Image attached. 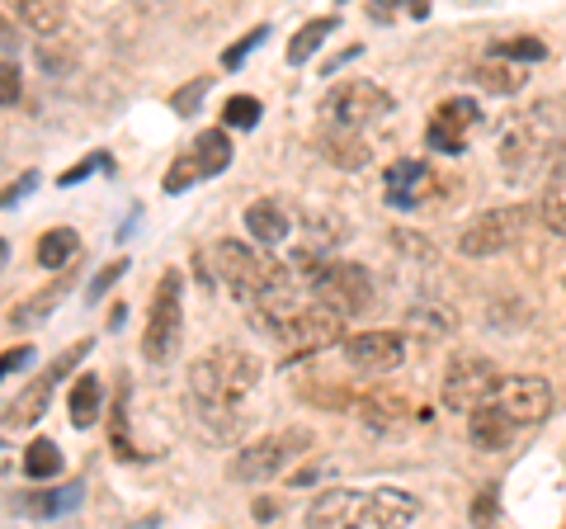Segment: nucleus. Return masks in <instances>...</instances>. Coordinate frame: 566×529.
Wrapping results in <instances>:
<instances>
[{"label":"nucleus","mask_w":566,"mask_h":529,"mask_svg":"<svg viewBox=\"0 0 566 529\" xmlns=\"http://www.w3.org/2000/svg\"><path fill=\"white\" fill-rule=\"evenodd\" d=\"M62 473V449L57 439H33V445L24 449V478L43 483V478H57Z\"/></svg>","instance_id":"nucleus-33"},{"label":"nucleus","mask_w":566,"mask_h":529,"mask_svg":"<svg viewBox=\"0 0 566 529\" xmlns=\"http://www.w3.org/2000/svg\"><path fill=\"white\" fill-rule=\"evenodd\" d=\"M33 185H39V175H33V170H29V175H24V180H14V185H10L6 194H0V208H10L14 199H24V194H29Z\"/></svg>","instance_id":"nucleus-41"},{"label":"nucleus","mask_w":566,"mask_h":529,"mask_svg":"<svg viewBox=\"0 0 566 529\" xmlns=\"http://www.w3.org/2000/svg\"><path fill=\"white\" fill-rule=\"evenodd\" d=\"M392 110H397V100L374 81H340V85H331L322 100V114L331 118V128H340V133L374 128V123H382Z\"/></svg>","instance_id":"nucleus-6"},{"label":"nucleus","mask_w":566,"mask_h":529,"mask_svg":"<svg viewBox=\"0 0 566 529\" xmlns=\"http://www.w3.org/2000/svg\"><path fill=\"white\" fill-rule=\"evenodd\" d=\"M185 341V274L166 270L156 279V293L147 303V326H142V355L151 364H166L180 355Z\"/></svg>","instance_id":"nucleus-4"},{"label":"nucleus","mask_w":566,"mask_h":529,"mask_svg":"<svg viewBox=\"0 0 566 529\" xmlns=\"http://www.w3.org/2000/svg\"><path fill=\"white\" fill-rule=\"evenodd\" d=\"M227 166H232V137H227L222 128H208L175 156V166L166 170L161 185H166V194H185L189 185L212 180V175H222Z\"/></svg>","instance_id":"nucleus-11"},{"label":"nucleus","mask_w":566,"mask_h":529,"mask_svg":"<svg viewBox=\"0 0 566 529\" xmlns=\"http://www.w3.org/2000/svg\"><path fill=\"white\" fill-rule=\"evenodd\" d=\"M71 284H76V270H62V274L52 279V284H48L43 293H33L24 308H14V312H10V322H14V326H39L43 317H48V312L66 298V289H71Z\"/></svg>","instance_id":"nucleus-22"},{"label":"nucleus","mask_w":566,"mask_h":529,"mask_svg":"<svg viewBox=\"0 0 566 529\" xmlns=\"http://www.w3.org/2000/svg\"><path fill=\"white\" fill-rule=\"evenodd\" d=\"M528 227V208L524 204H510V208H486V214H476L463 237H458V251L468 260H486V256H501L510 251Z\"/></svg>","instance_id":"nucleus-10"},{"label":"nucleus","mask_w":566,"mask_h":529,"mask_svg":"<svg viewBox=\"0 0 566 529\" xmlns=\"http://www.w3.org/2000/svg\"><path fill=\"white\" fill-rule=\"evenodd\" d=\"M420 516V501L401 487H374L359 497L354 510V529H411Z\"/></svg>","instance_id":"nucleus-14"},{"label":"nucleus","mask_w":566,"mask_h":529,"mask_svg":"<svg viewBox=\"0 0 566 529\" xmlns=\"http://www.w3.org/2000/svg\"><path fill=\"white\" fill-rule=\"evenodd\" d=\"M491 510H495V487L482 491V506H476V525H486V520H491Z\"/></svg>","instance_id":"nucleus-43"},{"label":"nucleus","mask_w":566,"mask_h":529,"mask_svg":"<svg viewBox=\"0 0 566 529\" xmlns=\"http://www.w3.org/2000/svg\"><path fill=\"white\" fill-rule=\"evenodd\" d=\"M199 91H208V81H193L185 95H175V104H180V110H193V100H199Z\"/></svg>","instance_id":"nucleus-44"},{"label":"nucleus","mask_w":566,"mask_h":529,"mask_svg":"<svg viewBox=\"0 0 566 529\" xmlns=\"http://www.w3.org/2000/svg\"><path fill=\"white\" fill-rule=\"evenodd\" d=\"M20 24H29L33 33H57L62 24H66V6H57V0H20Z\"/></svg>","instance_id":"nucleus-32"},{"label":"nucleus","mask_w":566,"mask_h":529,"mask_svg":"<svg viewBox=\"0 0 566 529\" xmlns=\"http://www.w3.org/2000/svg\"><path fill=\"white\" fill-rule=\"evenodd\" d=\"M495 407H501L515 426H538V421L553 412V383L538 374H510L501 378V393H495Z\"/></svg>","instance_id":"nucleus-13"},{"label":"nucleus","mask_w":566,"mask_h":529,"mask_svg":"<svg viewBox=\"0 0 566 529\" xmlns=\"http://www.w3.org/2000/svg\"><path fill=\"white\" fill-rule=\"evenodd\" d=\"M476 81H482V91H491V95H515L524 85V72L505 58H486L482 66H476Z\"/></svg>","instance_id":"nucleus-30"},{"label":"nucleus","mask_w":566,"mask_h":529,"mask_svg":"<svg viewBox=\"0 0 566 529\" xmlns=\"http://www.w3.org/2000/svg\"><path fill=\"white\" fill-rule=\"evenodd\" d=\"M264 378V364L241 345H212L189 364V402L193 407H237Z\"/></svg>","instance_id":"nucleus-1"},{"label":"nucleus","mask_w":566,"mask_h":529,"mask_svg":"<svg viewBox=\"0 0 566 529\" xmlns=\"http://www.w3.org/2000/svg\"><path fill=\"white\" fill-rule=\"evenodd\" d=\"M29 360H33V350H29V345H14V350H6V355H0V378L14 374V369H24Z\"/></svg>","instance_id":"nucleus-38"},{"label":"nucleus","mask_w":566,"mask_h":529,"mask_svg":"<svg viewBox=\"0 0 566 529\" xmlns=\"http://www.w3.org/2000/svg\"><path fill=\"white\" fill-rule=\"evenodd\" d=\"M0 260H6V241H0Z\"/></svg>","instance_id":"nucleus-46"},{"label":"nucleus","mask_w":566,"mask_h":529,"mask_svg":"<svg viewBox=\"0 0 566 529\" xmlns=\"http://www.w3.org/2000/svg\"><path fill=\"white\" fill-rule=\"evenodd\" d=\"M203 260H208V270H203V274H212L227 293H237L241 303H255L260 293H270V289H279V284H289V279H283V264H279L274 256H264L260 246L237 241V237L212 241Z\"/></svg>","instance_id":"nucleus-2"},{"label":"nucleus","mask_w":566,"mask_h":529,"mask_svg":"<svg viewBox=\"0 0 566 529\" xmlns=\"http://www.w3.org/2000/svg\"><path fill=\"white\" fill-rule=\"evenodd\" d=\"M307 284L316 293V303L331 308L335 317H349V312H368V308H374V284H368L364 264H349V260H312L307 264Z\"/></svg>","instance_id":"nucleus-5"},{"label":"nucleus","mask_w":566,"mask_h":529,"mask_svg":"<svg viewBox=\"0 0 566 529\" xmlns=\"http://www.w3.org/2000/svg\"><path fill=\"white\" fill-rule=\"evenodd\" d=\"M81 497H85V487L66 483V487H48V491H24V497L14 501V510H20V516H33V520H57L66 510H76Z\"/></svg>","instance_id":"nucleus-20"},{"label":"nucleus","mask_w":566,"mask_h":529,"mask_svg":"<svg viewBox=\"0 0 566 529\" xmlns=\"http://www.w3.org/2000/svg\"><path fill=\"white\" fill-rule=\"evenodd\" d=\"M279 355L283 364H297V360H307V355H322L326 345H340L345 341V317H335L331 308H303L293 317L289 326L279 331Z\"/></svg>","instance_id":"nucleus-12"},{"label":"nucleus","mask_w":566,"mask_h":529,"mask_svg":"<svg viewBox=\"0 0 566 529\" xmlns=\"http://www.w3.org/2000/svg\"><path fill=\"white\" fill-rule=\"evenodd\" d=\"M543 222L547 232L566 237V156L553 166V175H547V194H543Z\"/></svg>","instance_id":"nucleus-27"},{"label":"nucleus","mask_w":566,"mask_h":529,"mask_svg":"<svg viewBox=\"0 0 566 529\" xmlns=\"http://www.w3.org/2000/svg\"><path fill=\"white\" fill-rule=\"evenodd\" d=\"M406 331L411 336H420V341H439V336H449L453 331V312L449 308H430V303H420V308H411L406 312Z\"/></svg>","instance_id":"nucleus-28"},{"label":"nucleus","mask_w":566,"mask_h":529,"mask_svg":"<svg viewBox=\"0 0 566 529\" xmlns=\"http://www.w3.org/2000/svg\"><path fill=\"white\" fill-rule=\"evenodd\" d=\"M495 393H501V369L482 355H458L444 369V383H439V397H444L449 412L476 416L482 407H491Z\"/></svg>","instance_id":"nucleus-7"},{"label":"nucleus","mask_w":566,"mask_h":529,"mask_svg":"<svg viewBox=\"0 0 566 529\" xmlns=\"http://www.w3.org/2000/svg\"><path fill=\"white\" fill-rule=\"evenodd\" d=\"M104 166H109V156H104V152H95L91 162H81L76 170H66V175H62V185H76V180H85V175H91V170H104Z\"/></svg>","instance_id":"nucleus-39"},{"label":"nucleus","mask_w":566,"mask_h":529,"mask_svg":"<svg viewBox=\"0 0 566 529\" xmlns=\"http://www.w3.org/2000/svg\"><path fill=\"white\" fill-rule=\"evenodd\" d=\"M468 431H472V445H482V449H505L510 445V439H515V421H510L501 407H495V402H491V407H482V412H476L472 421H468Z\"/></svg>","instance_id":"nucleus-23"},{"label":"nucleus","mask_w":566,"mask_h":529,"mask_svg":"<svg viewBox=\"0 0 566 529\" xmlns=\"http://www.w3.org/2000/svg\"><path fill=\"white\" fill-rule=\"evenodd\" d=\"M264 33H270V29H264V24H260V29H251V39H241V43H237L232 52H227V58H222V62H227V66H237V62L245 58V52H251V48H255V43L264 39Z\"/></svg>","instance_id":"nucleus-40"},{"label":"nucleus","mask_w":566,"mask_h":529,"mask_svg":"<svg viewBox=\"0 0 566 529\" xmlns=\"http://www.w3.org/2000/svg\"><path fill=\"white\" fill-rule=\"evenodd\" d=\"M340 355L354 369H368V374H387L406 360V336L401 331H359V336L340 341Z\"/></svg>","instance_id":"nucleus-15"},{"label":"nucleus","mask_w":566,"mask_h":529,"mask_svg":"<svg viewBox=\"0 0 566 529\" xmlns=\"http://www.w3.org/2000/svg\"><path fill=\"white\" fill-rule=\"evenodd\" d=\"M20 95H24L20 62H0V104H20Z\"/></svg>","instance_id":"nucleus-36"},{"label":"nucleus","mask_w":566,"mask_h":529,"mask_svg":"<svg viewBox=\"0 0 566 529\" xmlns=\"http://www.w3.org/2000/svg\"><path fill=\"white\" fill-rule=\"evenodd\" d=\"M222 118H227V128H245V133H251L260 123V100L255 95H232V100H227V110H222Z\"/></svg>","instance_id":"nucleus-35"},{"label":"nucleus","mask_w":566,"mask_h":529,"mask_svg":"<svg viewBox=\"0 0 566 529\" xmlns=\"http://www.w3.org/2000/svg\"><path fill=\"white\" fill-rule=\"evenodd\" d=\"M543 52H547V48H543L538 39H510V43H495L491 58H505V62H510V58H543Z\"/></svg>","instance_id":"nucleus-37"},{"label":"nucleus","mask_w":566,"mask_h":529,"mask_svg":"<svg viewBox=\"0 0 566 529\" xmlns=\"http://www.w3.org/2000/svg\"><path fill=\"white\" fill-rule=\"evenodd\" d=\"M99 402H104V383L95 374H81L71 383V397H66V412H71V426L91 431L99 421Z\"/></svg>","instance_id":"nucleus-24"},{"label":"nucleus","mask_w":566,"mask_h":529,"mask_svg":"<svg viewBox=\"0 0 566 529\" xmlns=\"http://www.w3.org/2000/svg\"><path fill=\"white\" fill-rule=\"evenodd\" d=\"M359 416L368 421V431H392L397 421L406 416V402L401 397H364L359 402Z\"/></svg>","instance_id":"nucleus-34"},{"label":"nucleus","mask_w":566,"mask_h":529,"mask_svg":"<svg viewBox=\"0 0 566 529\" xmlns=\"http://www.w3.org/2000/svg\"><path fill=\"white\" fill-rule=\"evenodd\" d=\"M562 110H566V100H538L528 114H520L515 128H505V137H501V170L505 175L524 180V175L553 152L557 133H562V118H553V114H562Z\"/></svg>","instance_id":"nucleus-3"},{"label":"nucleus","mask_w":566,"mask_h":529,"mask_svg":"<svg viewBox=\"0 0 566 529\" xmlns=\"http://www.w3.org/2000/svg\"><path fill=\"white\" fill-rule=\"evenodd\" d=\"M14 43V29H10V20H0V48H10Z\"/></svg>","instance_id":"nucleus-45"},{"label":"nucleus","mask_w":566,"mask_h":529,"mask_svg":"<svg viewBox=\"0 0 566 529\" xmlns=\"http://www.w3.org/2000/svg\"><path fill=\"white\" fill-rule=\"evenodd\" d=\"M307 449H312V431H274L264 439H251V445L232 458V468L227 473H232L237 483H270Z\"/></svg>","instance_id":"nucleus-8"},{"label":"nucleus","mask_w":566,"mask_h":529,"mask_svg":"<svg viewBox=\"0 0 566 529\" xmlns=\"http://www.w3.org/2000/svg\"><path fill=\"white\" fill-rule=\"evenodd\" d=\"M33 256H39L43 270L62 274V270H71V260L81 256V237L71 232V227H52V232H43V241H39V251H33Z\"/></svg>","instance_id":"nucleus-25"},{"label":"nucleus","mask_w":566,"mask_h":529,"mask_svg":"<svg viewBox=\"0 0 566 529\" xmlns=\"http://www.w3.org/2000/svg\"><path fill=\"white\" fill-rule=\"evenodd\" d=\"M476 123H482V110H476L472 100L458 95V100H444V104L434 110L430 133H424V137H430V147H434V152L458 156V152L468 147V133L476 128Z\"/></svg>","instance_id":"nucleus-16"},{"label":"nucleus","mask_w":566,"mask_h":529,"mask_svg":"<svg viewBox=\"0 0 566 529\" xmlns=\"http://www.w3.org/2000/svg\"><path fill=\"white\" fill-rule=\"evenodd\" d=\"M91 345H95V341H76L62 360H52L39 378H29V383L20 387V397H14L10 407L0 412V426H6V431H29V426H39L43 412H48V402H52V387H57V383L71 374V369L85 360V350H91Z\"/></svg>","instance_id":"nucleus-9"},{"label":"nucleus","mask_w":566,"mask_h":529,"mask_svg":"<svg viewBox=\"0 0 566 529\" xmlns=\"http://www.w3.org/2000/svg\"><path fill=\"white\" fill-rule=\"evenodd\" d=\"M430 189H434V170L424 162H397L387 170V204L392 208H420Z\"/></svg>","instance_id":"nucleus-18"},{"label":"nucleus","mask_w":566,"mask_h":529,"mask_svg":"<svg viewBox=\"0 0 566 529\" xmlns=\"http://www.w3.org/2000/svg\"><path fill=\"white\" fill-rule=\"evenodd\" d=\"M322 147H326V156H331V166H340V170H364L368 156H374L359 133H340V128H331V133L322 137Z\"/></svg>","instance_id":"nucleus-26"},{"label":"nucleus","mask_w":566,"mask_h":529,"mask_svg":"<svg viewBox=\"0 0 566 529\" xmlns=\"http://www.w3.org/2000/svg\"><path fill=\"white\" fill-rule=\"evenodd\" d=\"M364 491L354 487H326L316 491L307 506V529H354V510H359Z\"/></svg>","instance_id":"nucleus-17"},{"label":"nucleus","mask_w":566,"mask_h":529,"mask_svg":"<svg viewBox=\"0 0 566 529\" xmlns=\"http://www.w3.org/2000/svg\"><path fill=\"white\" fill-rule=\"evenodd\" d=\"M297 312H303V308H297L293 289H289V284H279V289L260 293L255 303H251V322H255V331H270V336H279V331L289 326Z\"/></svg>","instance_id":"nucleus-21"},{"label":"nucleus","mask_w":566,"mask_h":529,"mask_svg":"<svg viewBox=\"0 0 566 529\" xmlns=\"http://www.w3.org/2000/svg\"><path fill=\"white\" fill-rule=\"evenodd\" d=\"M123 270H128V264H123V260H114V264H104V274H99V279H95V284H91V303H95V298H99L104 289H109V284H114V279H118Z\"/></svg>","instance_id":"nucleus-42"},{"label":"nucleus","mask_w":566,"mask_h":529,"mask_svg":"<svg viewBox=\"0 0 566 529\" xmlns=\"http://www.w3.org/2000/svg\"><path fill=\"white\" fill-rule=\"evenodd\" d=\"M331 33H335V14L303 24V29L293 33V43H289V62H293V66H303L307 58H316V52H322V43L331 39Z\"/></svg>","instance_id":"nucleus-31"},{"label":"nucleus","mask_w":566,"mask_h":529,"mask_svg":"<svg viewBox=\"0 0 566 529\" xmlns=\"http://www.w3.org/2000/svg\"><path fill=\"white\" fill-rule=\"evenodd\" d=\"M189 407H193V402H189ZM193 416H199V435H208L212 445H227V439L241 435L237 407H193Z\"/></svg>","instance_id":"nucleus-29"},{"label":"nucleus","mask_w":566,"mask_h":529,"mask_svg":"<svg viewBox=\"0 0 566 529\" xmlns=\"http://www.w3.org/2000/svg\"><path fill=\"white\" fill-rule=\"evenodd\" d=\"M245 232H251L260 246H279V241L293 237V218L279 199H255V204H245Z\"/></svg>","instance_id":"nucleus-19"}]
</instances>
